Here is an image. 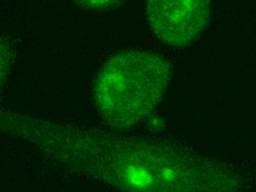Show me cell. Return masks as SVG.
Masks as SVG:
<instances>
[{"label": "cell", "mask_w": 256, "mask_h": 192, "mask_svg": "<svg viewBox=\"0 0 256 192\" xmlns=\"http://www.w3.org/2000/svg\"><path fill=\"white\" fill-rule=\"evenodd\" d=\"M78 6L88 9H105L112 6H115L120 0H72Z\"/></svg>", "instance_id": "obj_5"}, {"label": "cell", "mask_w": 256, "mask_h": 192, "mask_svg": "<svg viewBox=\"0 0 256 192\" xmlns=\"http://www.w3.org/2000/svg\"><path fill=\"white\" fill-rule=\"evenodd\" d=\"M212 0H146V19L157 38L184 49L198 41L210 22Z\"/></svg>", "instance_id": "obj_3"}, {"label": "cell", "mask_w": 256, "mask_h": 192, "mask_svg": "<svg viewBox=\"0 0 256 192\" xmlns=\"http://www.w3.org/2000/svg\"><path fill=\"white\" fill-rule=\"evenodd\" d=\"M0 132L20 138L68 172L120 192H236L222 164L160 140L50 122L0 110Z\"/></svg>", "instance_id": "obj_1"}, {"label": "cell", "mask_w": 256, "mask_h": 192, "mask_svg": "<svg viewBox=\"0 0 256 192\" xmlns=\"http://www.w3.org/2000/svg\"><path fill=\"white\" fill-rule=\"evenodd\" d=\"M12 58L9 48L4 41L0 38V95H2L4 84L7 82L10 68H12Z\"/></svg>", "instance_id": "obj_4"}, {"label": "cell", "mask_w": 256, "mask_h": 192, "mask_svg": "<svg viewBox=\"0 0 256 192\" xmlns=\"http://www.w3.org/2000/svg\"><path fill=\"white\" fill-rule=\"evenodd\" d=\"M172 74L167 58L126 51L110 58L96 74L94 104L106 125L128 130L146 120L166 95Z\"/></svg>", "instance_id": "obj_2"}]
</instances>
